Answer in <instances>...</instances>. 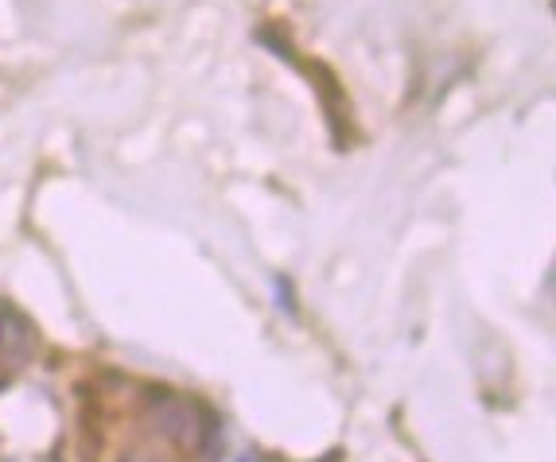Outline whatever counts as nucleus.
<instances>
[{"label": "nucleus", "instance_id": "nucleus-3", "mask_svg": "<svg viewBox=\"0 0 556 462\" xmlns=\"http://www.w3.org/2000/svg\"><path fill=\"white\" fill-rule=\"evenodd\" d=\"M137 462H160V459H137Z\"/></svg>", "mask_w": 556, "mask_h": 462}, {"label": "nucleus", "instance_id": "nucleus-2", "mask_svg": "<svg viewBox=\"0 0 556 462\" xmlns=\"http://www.w3.org/2000/svg\"><path fill=\"white\" fill-rule=\"evenodd\" d=\"M0 350H9L12 358H24L31 350V326L12 307L0 311Z\"/></svg>", "mask_w": 556, "mask_h": 462}, {"label": "nucleus", "instance_id": "nucleus-1", "mask_svg": "<svg viewBox=\"0 0 556 462\" xmlns=\"http://www.w3.org/2000/svg\"><path fill=\"white\" fill-rule=\"evenodd\" d=\"M149 420L160 427V432L179 447H199L206 435V416L203 408L191 405L184 397H160L149 405Z\"/></svg>", "mask_w": 556, "mask_h": 462}]
</instances>
